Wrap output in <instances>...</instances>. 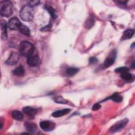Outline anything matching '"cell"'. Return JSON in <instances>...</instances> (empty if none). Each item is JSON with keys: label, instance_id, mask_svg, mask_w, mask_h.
<instances>
[{"label": "cell", "instance_id": "cell-1", "mask_svg": "<svg viewBox=\"0 0 135 135\" xmlns=\"http://www.w3.org/2000/svg\"><path fill=\"white\" fill-rule=\"evenodd\" d=\"M34 9L33 7L28 4L24 5L20 11V17L21 19L26 22L31 21L34 16Z\"/></svg>", "mask_w": 135, "mask_h": 135}, {"label": "cell", "instance_id": "cell-2", "mask_svg": "<svg viewBox=\"0 0 135 135\" xmlns=\"http://www.w3.org/2000/svg\"><path fill=\"white\" fill-rule=\"evenodd\" d=\"M20 54L25 57H28L32 56L34 52V46L30 42L24 41L21 43L19 47Z\"/></svg>", "mask_w": 135, "mask_h": 135}, {"label": "cell", "instance_id": "cell-3", "mask_svg": "<svg viewBox=\"0 0 135 135\" xmlns=\"http://www.w3.org/2000/svg\"><path fill=\"white\" fill-rule=\"evenodd\" d=\"M13 12L12 3L9 1H3L0 3V14L2 16L9 17Z\"/></svg>", "mask_w": 135, "mask_h": 135}, {"label": "cell", "instance_id": "cell-4", "mask_svg": "<svg viewBox=\"0 0 135 135\" xmlns=\"http://www.w3.org/2000/svg\"><path fill=\"white\" fill-rule=\"evenodd\" d=\"M128 122V119L127 118H124L123 120L119 121L117 122L115 124H114L110 128L109 131L111 133H115L118 131H119L125 127V126L127 124Z\"/></svg>", "mask_w": 135, "mask_h": 135}, {"label": "cell", "instance_id": "cell-5", "mask_svg": "<svg viewBox=\"0 0 135 135\" xmlns=\"http://www.w3.org/2000/svg\"><path fill=\"white\" fill-rule=\"evenodd\" d=\"M117 52L115 50H112L109 55L107 56L103 63V66L104 68H109L115 62V58H116Z\"/></svg>", "mask_w": 135, "mask_h": 135}, {"label": "cell", "instance_id": "cell-6", "mask_svg": "<svg viewBox=\"0 0 135 135\" xmlns=\"http://www.w3.org/2000/svg\"><path fill=\"white\" fill-rule=\"evenodd\" d=\"M22 23L16 17H13L9 19L7 23V27L11 30H19Z\"/></svg>", "mask_w": 135, "mask_h": 135}, {"label": "cell", "instance_id": "cell-7", "mask_svg": "<svg viewBox=\"0 0 135 135\" xmlns=\"http://www.w3.org/2000/svg\"><path fill=\"white\" fill-rule=\"evenodd\" d=\"M41 128L44 131H49L53 130L55 127V124L49 120H44L40 123Z\"/></svg>", "mask_w": 135, "mask_h": 135}, {"label": "cell", "instance_id": "cell-8", "mask_svg": "<svg viewBox=\"0 0 135 135\" xmlns=\"http://www.w3.org/2000/svg\"><path fill=\"white\" fill-rule=\"evenodd\" d=\"M19 60V55L16 52H12L8 58L5 61V63L9 65H13L15 64Z\"/></svg>", "mask_w": 135, "mask_h": 135}, {"label": "cell", "instance_id": "cell-9", "mask_svg": "<svg viewBox=\"0 0 135 135\" xmlns=\"http://www.w3.org/2000/svg\"><path fill=\"white\" fill-rule=\"evenodd\" d=\"M27 63L31 66H36L40 64V60L37 55H32L27 57Z\"/></svg>", "mask_w": 135, "mask_h": 135}, {"label": "cell", "instance_id": "cell-10", "mask_svg": "<svg viewBox=\"0 0 135 135\" xmlns=\"http://www.w3.org/2000/svg\"><path fill=\"white\" fill-rule=\"evenodd\" d=\"M70 111H71V109L68 108L59 110L53 112L52 114V115L54 118H59V117L63 116L64 115H66V114L69 113Z\"/></svg>", "mask_w": 135, "mask_h": 135}, {"label": "cell", "instance_id": "cell-11", "mask_svg": "<svg viewBox=\"0 0 135 135\" xmlns=\"http://www.w3.org/2000/svg\"><path fill=\"white\" fill-rule=\"evenodd\" d=\"M23 112L25 114L29 115L30 117H33L36 114L37 110L35 108L27 106V107H25L23 108Z\"/></svg>", "mask_w": 135, "mask_h": 135}, {"label": "cell", "instance_id": "cell-12", "mask_svg": "<svg viewBox=\"0 0 135 135\" xmlns=\"http://www.w3.org/2000/svg\"><path fill=\"white\" fill-rule=\"evenodd\" d=\"M24 126L26 130L30 133H34L36 131L37 126L34 123L31 122H26L24 123Z\"/></svg>", "mask_w": 135, "mask_h": 135}, {"label": "cell", "instance_id": "cell-13", "mask_svg": "<svg viewBox=\"0 0 135 135\" xmlns=\"http://www.w3.org/2000/svg\"><path fill=\"white\" fill-rule=\"evenodd\" d=\"M7 26L6 22L4 20H1V37L3 40L6 39L7 37Z\"/></svg>", "mask_w": 135, "mask_h": 135}, {"label": "cell", "instance_id": "cell-14", "mask_svg": "<svg viewBox=\"0 0 135 135\" xmlns=\"http://www.w3.org/2000/svg\"><path fill=\"white\" fill-rule=\"evenodd\" d=\"M13 73L14 75L20 77L24 76L25 74V70L24 67L22 65H20L13 71Z\"/></svg>", "mask_w": 135, "mask_h": 135}, {"label": "cell", "instance_id": "cell-15", "mask_svg": "<svg viewBox=\"0 0 135 135\" xmlns=\"http://www.w3.org/2000/svg\"><path fill=\"white\" fill-rule=\"evenodd\" d=\"M134 33V31L132 29H127L123 33V36L122 37V40H127L131 38Z\"/></svg>", "mask_w": 135, "mask_h": 135}, {"label": "cell", "instance_id": "cell-16", "mask_svg": "<svg viewBox=\"0 0 135 135\" xmlns=\"http://www.w3.org/2000/svg\"><path fill=\"white\" fill-rule=\"evenodd\" d=\"M13 118L17 121H21L23 119V114L18 110H14L12 112Z\"/></svg>", "mask_w": 135, "mask_h": 135}, {"label": "cell", "instance_id": "cell-17", "mask_svg": "<svg viewBox=\"0 0 135 135\" xmlns=\"http://www.w3.org/2000/svg\"><path fill=\"white\" fill-rule=\"evenodd\" d=\"M45 8L49 13V14L51 15V16H52V17L53 18L55 19L57 17V16L56 15V13L55 9L52 7V6L51 5H49V4H45Z\"/></svg>", "mask_w": 135, "mask_h": 135}, {"label": "cell", "instance_id": "cell-18", "mask_svg": "<svg viewBox=\"0 0 135 135\" xmlns=\"http://www.w3.org/2000/svg\"><path fill=\"white\" fill-rule=\"evenodd\" d=\"M94 23H95V21L94 18L92 16H90V17H88L86 20L85 21V22L84 23V26L86 28L90 29L94 25Z\"/></svg>", "mask_w": 135, "mask_h": 135}, {"label": "cell", "instance_id": "cell-19", "mask_svg": "<svg viewBox=\"0 0 135 135\" xmlns=\"http://www.w3.org/2000/svg\"><path fill=\"white\" fill-rule=\"evenodd\" d=\"M19 31L21 33H22L24 35L28 36L30 35L31 32H30V29L26 26H25L22 24L19 28Z\"/></svg>", "mask_w": 135, "mask_h": 135}, {"label": "cell", "instance_id": "cell-20", "mask_svg": "<svg viewBox=\"0 0 135 135\" xmlns=\"http://www.w3.org/2000/svg\"><path fill=\"white\" fill-rule=\"evenodd\" d=\"M109 98L116 102H121L123 100L122 97L121 95H120L118 93H114Z\"/></svg>", "mask_w": 135, "mask_h": 135}, {"label": "cell", "instance_id": "cell-21", "mask_svg": "<svg viewBox=\"0 0 135 135\" xmlns=\"http://www.w3.org/2000/svg\"><path fill=\"white\" fill-rule=\"evenodd\" d=\"M121 78L126 81H131L133 79V75L127 72L121 74Z\"/></svg>", "mask_w": 135, "mask_h": 135}, {"label": "cell", "instance_id": "cell-22", "mask_svg": "<svg viewBox=\"0 0 135 135\" xmlns=\"http://www.w3.org/2000/svg\"><path fill=\"white\" fill-rule=\"evenodd\" d=\"M79 70V69H78L76 68L71 67V68L67 69L66 72L68 75H69L70 76H73V75H75V74H76L78 72Z\"/></svg>", "mask_w": 135, "mask_h": 135}, {"label": "cell", "instance_id": "cell-23", "mask_svg": "<svg viewBox=\"0 0 135 135\" xmlns=\"http://www.w3.org/2000/svg\"><path fill=\"white\" fill-rule=\"evenodd\" d=\"M54 102L57 103H61V104H65L68 103V101L63 98L61 96H58V97H55L54 98Z\"/></svg>", "mask_w": 135, "mask_h": 135}, {"label": "cell", "instance_id": "cell-24", "mask_svg": "<svg viewBox=\"0 0 135 135\" xmlns=\"http://www.w3.org/2000/svg\"><path fill=\"white\" fill-rule=\"evenodd\" d=\"M114 71L117 73H120L121 74L125 73V72H127L129 71V69L127 68V67H119V68H117V69H115Z\"/></svg>", "mask_w": 135, "mask_h": 135}, {"label": "cell", "instance_id": "cell-25", "mask_svg": "<svg viewBox=\"0 0 135 135\" xmlns=\"http://www.w3.org/2000/svg\"><path fill=\"white\" fill-rule=\"evenodd\" d=\"M40 3V1H31L28 2V4L32 7L36 6L37 5H38V4Z\"/></svg>", "mask_w": 135, "mask_h": 135}, {"label": "cell", "instance_id": "cell-26", "mask_svg": "<svg viewBox=\"0 0 135 135\" xmlns=\"http://www.w3.org/2000/svg\"><path fill=\"white\" fill-rule=\"evenodd\" d=\"M100 108H101V105L99 103H97L93 105V107H92V110L93 111H97L100 109Z\"/></svg>", "mask_w": 135, "mask_h": 135}, {"label": "cell", "instance_id": "cell-27", "mask_svg": "<svg viewBox=\"0 0 135 135\" xmlns=\"http://www.w3.org/2000/svg\"><path fill=\"white\" fill-rule=\"evenodd\" d=\"M97 62H98L97 59L94 57H92L89 59V62L90 64H94Z\"/></svg>", "mask_w": 135, "mask_h": 135}, {"label": "cell", "instance_id": "cell-28", "mask_svg": "<svg viewBox=\"0 0 135 135\" xmlns=\"http://www.w3.org/2000/svg\"><path fill=\"white\" fill-rule=\"evenodd\" d=\"M50 25H47V26H45V27H43V28H42L41 30V31H47L48 30H50Z\"/></svg>", "mask_w": 135, "mask_h": 135}, {"label": "cell", "instance_id": "cell-29", "mask_svg": "<svg viewBox=\"0 0 135 135\" xmlns=\"http://www.w3.org/2000/svg\"><path fill=\"white\" fill-rule=\"evenodd\" d=\"M118 3L120 4L121 5H126V3H127V1H118Z\"/></svg>", "mask_w": 135, "mask_h": 135}, {"label": "cell", "instance_id": "cell-30", "mask_svg": "<svg viewBox=\"0 0 135 135\" xmlns=\"http://www.w3.org/2000/svg\"><path fill=\"white\" fill-rule=\"evenodd\" d=\"M131 67H132L133 69H134V61H133V62L132 63Z\"/></svg>", "mask_w": 135, "mask_h": 135}, {"label": "cell", "instance_id": "cell-31", "mask_svg": "<svg viewBox=\"0 0 135 135\" xmlns=\"http://www.w3.org/2000/svg\"><path fill=\"white\" fill-rule=\"evenodd\" d=\"M131 48H134V43H133L131 45Z\"/></svg>", "mask_w": 135, "mask_h": 135}]
</instances>
